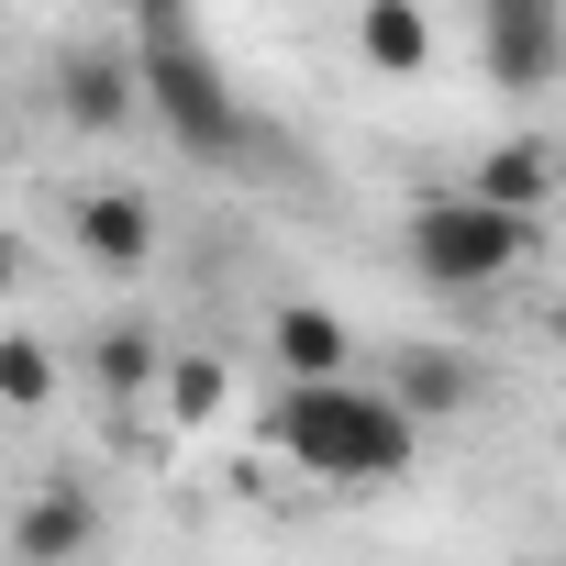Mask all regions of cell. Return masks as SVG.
<instances>
[{
  "label": "cell",
  "instance_id": "1",
  "mask_svg": "<svg viewBox=\"0 0 566 566\" xmlns=\"http://www.w3.org/2000/svg\"><path fill=\"white\" fill-rule=\"evenodd\" d=\"M266 444L323 489H389L422 455V411L400 389H367V378H277Z\"/></svg>",
  "mask_w": 566,
  "mask_h": 566
},
{
  "label": "cell",
  "instance_id": "2",
  "mask_svg": "<svg viewBox=\"0 0 566 566\" xmlns=\"http://www.w3.org/2000/svg\"><path fill=\"white\" fill-rule=\"evenodd\" d=\"M533 233H544V222H533V211H500L489 189H433V200H411L400 255H411L422 290L467 301V290H500V277L533 266Z\"/></svg>",
  "mask_w": 566,
  "mask_h": 566
},
{
  "label": "cell",
  "instance_id": "3",
  "mask_svg": "<svg viewBox=\"0 0 566 566\" xmlns=\"http://www.w3.org/2000/svg\"><path fill=\"white\" fill-rule=\"evenodd\" d=\"M145 101L167 112V134L189 145V156H244V101L222 90V67L200 56V34H189V12H145Z\"/></svg>",
  "mask_w": 566,
  "mask_h": 566
},
{
  "label": "cell",
  "instance_id": "4",
  "mask_svg": "<svg viewBox=\"0 0 566 566\" xmlns=\"http://www.w3.org/2000/svg\"><path fill=\"white\" fill-rule=\"evenodd\" d=\"M478 56L500 101H544L566 78V0H478Z\"/></svg>",
  "mask_w": 566,
  "mask_h": 566
},
{
  "label": "cell",
  "instance_id": "5",
  "mask_svg": "<svg viewBox=\"0 0 566 566\" xmlns=\"http://www.w3.org/2000/svg\"><path fill=\"white\" fill-rule=\"evenodd\" d=\"M56 123H78V134H134V123H145V56L67 45V56H56Z\"/></svg>",
  "mask_w": 566,
  "mask_h": 566
},
{
  "label": "cell",
  "instance_id": "6",
  "mask_svg": "<svg viewBox=\"0 0 566 566\" xmlns=\"http://www.w3.org/2000/svg\"><path fill=\"white\" fill-rule=\"evenodd\" d=\"M266 367L277 378H356V334L334 301H277L266 312Z\"/></svg>",
  "mask_w": 566,
  "mask_h": 566
},
{
  "label": "cell",
  "instance_id": "7",
  "mask_svg": "<svg viewBox=\"0 0 566 566\" xmlns=\"http://www.w3.org/2000/svg\"><path fill=\"white\" fill-rule=\"evenodd\" d=\"M67 233H78V255L112 266V277H134V266L156 255V211H145V189H78V200H67Z\"/></svg>",
  "mask_w": 566,
  "mask_h": 566
},
{
  "label": "cell",
  "instance_id": "8",
  "mask_svg": "<svg viewBox=\"0 0 566 566\" xmlns=\"http://www.w3.org/2000/svg\"><path fill=\"white\" fill-rule=\"evenodd\" d=\"M90 544H101V511H90L78 489H34V500L12 511V533H0L12 566H67V555H90Z\"/></svg>",
  "mask_w": 566,
  "mask_h": 566
},
{
  "label": "cell",
  "instance_id": "9",
  "mask_svg": "<svg viewBox=\"0 0 566 566\" xmlns=\"http://www.w3.org/2000/svg\"><path fill=\"white\" fill-rule=\"evenodd\" d=\"M467 189H489L500 211H533V222H544V211H555V189H566V156H555L544 134H500V145L478 156V178H467Z\"/></svg>",
  "mask_w": 566,
  "mask_h": 566
},
{
  "label": "cell",
  "instance_id": "10",
  "mask_svg": "<svg viewBox=\"0 0 566 566\" xmlns=\"http://www.w3.org/2000/svg\"><path fill=\"white\" fill-rule=\"evenodd\" d=\"M356 56L378 78H422L433 67V12L422 0H356Z\"/></svg>",
  "mask_w": 566,
  "mask_h": 566
},
{
  "label": "cell",
  "instance_id": "11",
  "mask_svg": "<svg viewBox=\"0 0 566 566\" xmlns=\"http://www.w3.org/2000/svg\"><path fill=\"white\" fill-rule=\"evenodd\" d=\"M90 389H101V400H156V389H167V345H156L145 323H112V334L90 345Z\"/></svg>",
  "mask_w": 566,
  "mask_h": 566
},
{
  "label": "cell",
  "instance_id": "12",
  "mask_svg": "<svg viewBox=\"0 0 566 566\" xmlns=\"http://www.w3.org/2000/svg\"><path fill=\"white\" fill-rule=\"evenodd\" d=\"M389 389H400V400H411V411L433 422V411H467V400H478V367H467V356H433V345H422V356H400V367H389Z\"/></svg>",
  "mask_w": 566,
  "mask_h": 566
},
{
  "label": "cell",
  "instance_id": "13",
  "mask_svg": "<svg viewBox=\"0 0 566 566\" xmlns=\"http://www.w3.org/2000/svg\"><path fill=\"white\" fill-rule=\"evenodd\" d=\"M45 400H56V345L45 334H0V411L34 422Z\"/></svg>",
  "mask_w": 566,
  "mask_h": 566
},
{
  "label": "cell",
  "instance_id": "14",
  "mask_svg": "<svg viewBox=\"0 0 566 566\" xmlns=\"http://www.w3.org/2000/svg\"><path fill=\"white\" fill-rule=\"evenodd\" d=\"M156 400H167V422H211V411L233 400V367H222V356H167V389H156Z\"/></svg>",
  "mask_w": 566,
  "mask_h": 566
},
{
  "label": "cell",
  "instance_id": "15",
  "mask_svg": "<svg viewBox=\"0 0 566 566\" xmlns=\"http://www.w3.org/2000/svg\"><path fill=\"white\" fill-rule=\"evenodd\" d=\"M544 323H555V345H566V301H555V312H544Z\"/></svg>",
  "mask_w": 566,
  "mask_h": 566
}]
</instances>
